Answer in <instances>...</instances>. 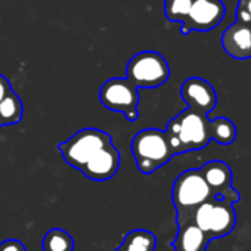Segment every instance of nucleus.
Instances as JSON below:
<instances>
[{
	"mask_svg": "<svg viewBox=\"0 0 251 251\" xmlns=\"http://www.w3.org/2000/svg\"><path fill=\"white\" fill-rule=\"evenodd\" d=\"M211 139L220 145H230L236 139V126L226 117H217L210 121Z\"/></svg>",
	"mask_w": 251,
	"mask_h": 251,
	"instance_id": "dca6fc26",
	"label": "nucleus"
},
{
	"mask_svg": "<svg viewBox=\"0 0 251 251\" xmlns=\"http://www.w3.org/2000/svg\"><path fill=\"white\" fill-rule=\"evenodd\" d=\"M188 222L195 223L211 241L223 238L235 229L236 213L232 202L211 197L194 210Z\"/></svg>",
	"mask_w": 251,
	"mask_h": 251,
	"instance_id": "20e7f679",
	"label": "nucleus"
},
{
	"mask_svg": "<svg viewBox=\"0 0 251 251\" xmlns=\"http://www.w3.org/2000/svg\"><path fill=\"white\" fill-rule=\"evenodd\" d=\"M204 251H205V250H204Z\"/></svg>",
	"mask_w": 251,
	"mask_h": 251,
	"instance_id": "5701e85b",
	"label": "nucleus"
},
{
	"mask_svg": "<svg viewBox=\"0 0 251 251\" xmlns=\"http://www.w3.org/2000/svg\"><path fill=\"white\" fill-rule=\"evenodd\" d=\"M180 96L186 102L188 108L202 114H210L217 103L214 87L201 77H191L185 80L180 87Z\"/></svg>",
	"mask_w": 251,
	"mask_h": 251,
	"instance_id": "1a4fd4ad",
	"label": "nucleus"
},
{
	"mask_svg": "<svg viewBox=\"0 0 251 251\" xmlns=\"http://www.w3.org/2000/svg\"><path fill=\"white\" fill-rule=\"evenodd\" d=\"M43 251H74V239L64 229H50L43 238Z\"/></svg>",
	"mask_w": 251,
	"mask_h": 251,
	"instance_id": "f3484780",
	"label": "nucleus"
},
{
	"mask_svg": "<svg viewBox=\"0 0 251 251\" xmlns=\"http://www.w3.org/2000/svg\"><path fill=\"white\" fill-rule=\"evenodd\" d=\"M194 0H164V15L172 23H183Z\"/></svg>",
	"mask_w": 251,
	"mask_h": 251,
	"instance_id": "a211bd4d",
	"label": "nucleus"
},
{
	"mask_svg": "<svg viewBox=\"0 0 251 251\" xmlns=\"http://www.w3.org/2000/svg\"><path fill=\"white\" fill-rule=\"evenodd\" d=\"M204 180L207 182V185L211 189L213 197H219L223 192H226L229 188H232V180H233V175L230 167L220 161V160H213L205 163L201 169H200Z\"/></svg>",
	"mask_w": 251,
	"mask_h": 251,
	"instance_id": "f8f14e48",
	"label": "nucleus"
},
{
	"mask_svg": "<svg viewBox=\"0 0 251 251\" xmlns=\"http://www.w3.org/2000/svg\"><path fill=\"white\" fill-rule=\"evenodd\" d=\"M9 90H11V83H9V80H8L5 75L0 74V99H2Z\"/></svg>",
	"mask_w": 251,
	"mask_h": 251,
	"instance_id": "412c9836",
	"label": "nucleus"
},
{
	"mask_svg": "<svg viewBox=\"0 0 251 251\" xmlns=\"http://www.w3.org/2000/svg\"><path fill=\"white\" fill-rule=\"evenodd\" d=\"M130 148L136 166L144 175L154 173L175 157L166 132L155 127L138 132L132 141Z\"/></svg>",
	"mask_w": 251,
	"mask_h": 251,
	"instance_id": "f03ea898",
	"label": "nucleus"
},
{
	"mask_svg": "<svg viewBox=\"0 0 251 251\" xmlns=\"http://www.w3.org/2000/svg\"><path fill=\"white\" fill-rule=\"evenodd\" d=\"M121 157L114 144H108L100 148L81 169L80 172L90 180L103 182L115 176L120 169Z\"/></svg>",
	"mask_w": 251,
	"mask_h": 251,
	"instance_id": "9d476101",
	"label": "nucleus"
},
{
	"mask_svg": "<svg viewBox=\"0 0 251 251\" xmlns=\"http://www.w3.org/2000/svg\"><path fill=\"white\" fill-rule=\"evenodd\" d=\"M210 121L207 114L191 108L173 117L164 132L175 155L205 148L211 141Z\"/></svg>",
	"mask_w": 251,
	"mask_h": 251,
	"instance_id": "f257e3e1",
	"label": "nucleus"
},
{
	"mask_svg": "<svg viewBox=\"0 0 251 251\" xmlns=\"http://www.w3.org/2000/svg\"><path fill=\"white\" fill-rule=\"evenodd\" d=\"M225 14L226 6L222 0H194L180 33L186 36L191 31H210L223 21Z\"/></svg>",
	"mask_w": 251,
	"mask_h": 251,
	"instance_id": "6e6552de",
	"label": "nucleus"
},
{
	"mask_svg": "<svg viewBox=\"0 0 251 251\" xmlns=\"http://www.w3.org/2000/svg\"><path fill=\"white\" fill-rule=\"evenodd\" d=\"M208 236L192 222L179 225V232L173 242L175 251H204L208 245Z\"/></svg>",
	"mask_w": 251,
	"mask_h": 251,
	"instance_id": "ddd939ff",
	"label": "nucleus"
},
{
	"mask_svg": "<svg viewBox=\"0 0 251 251\" xmlns=\"http://www.w3.org/2000/svg\"><path fill=\"white\" fill-rule=\"evenodd\" d=\"M102 105L115 112H121L127 121H136L139 117V93L138 87L127 78H109L106 80L99 92Z\"/></svg>",
	"mask_w": 251,
	"mask_h": 251,
	"instance_id": "0eeeda50",
	"label": "nucleus"
},
{
	"mask_svg": "<svg viewBox=\"0 0 251 251\" xmlns=\"http://www.w3.org/2000/svg\"><path fill=\"white\" fill-rule=\"evenodd\" d=\"M126 78L138 89H155L163 86L170 77V67L166 58L154 50L136 53L126 67Z\"/></svg>",
	"mask_w": 251,
	"mask_h": 251,
	"instance_id": "39448f33",
	"label": "nucleus"
},
{
	"mask_svg": "<svg viewBox=\"0 0 251 251\" xmlns=\"http://www.w3.org/2000/svg\"><path fill=\"white\" fill-rule=\"evenodd\" d=\"M111 136L100 129H81L70 139L58 145L65 163L80 170L100 148L111 144Z\"/></svg>",
	"mask_w": 251,
	"mask_h": 251,
	"instance_id": "423d86ee",
	"label": "nucleus"
},
{
	"mask_svg": "<svg viewBox=\"0 0 251 251\" xmlns=\"http://www.w3.org/2000/svg\"><path fill=\"white\" fill-rule=\"evenodd\" d=\"M24 106L20 96L11 89L2 99H0V124L11 126L23 120Z\"/></svg>",
	"mask_w": 251,
	"mask_h": 251,
	"instance_id": "2eb2a0df",
	"label": "nucleus"
},
{
	"mask_svg": "<svg viewBox=\"0 0 251 251\" xmlns=\"http://www.w3.org/2000/svg\"><path fill=\"white\" fill-rule=\"evenodd\" d=\"M0 251H27L24 244L18 239H6L0 244Z\"/></svg>",
	"mask_w": 251,
	"mask_h": 251,
	"instance_id": "aec40b11",
	"label": "nucleus"
},
{
	"mask_svg": "<svg viewBox=\"0 0 251 251\" xmlns=\"http://www.w3.org/2000/svg\"><path fill=\"white\" fill-rule=\"evenodd\" d=\"M211 197V189L204 180L200 169H191L180 173L172 188V201L176 208L177 226L188 222L194 210Z\"/></svg>",
	"mask_w": 251,
	"mask_h": 251,
	"instance_id": "7ed1b4c3",
	"label": "nucleus"
},
{
	"mask_svg": "<svg viewBox=\"0 0 251 251\" xmlns=\"http://www.w3.org/2000/svg\"><path fill=\"white\" fill-rule=\"evenodd\" d=\"M222 46L235 59L251 58V23L236 20L222 34Z\"/></svg>",
	"mask_w": 251,
	"mask_h": 251,
	"instance_id": "9b49d317",
	"label": "nucleus"
},
{
	"mask_svg": "<svg viewBox=\"0 0 251 251\" xmlns=\"http://www.w3.org/2000/svg\"><path fill=\"white\" fill-rule=\"evenodd\" d=\"M0 127H2V124H0Z\"/></svg>",
	"mask_w": 251,
	"mask_h": 251,
	"instance_id": "4be33fe9",
	"label": "nucleus"
},
{
	"mask_svg": "<svg viewBox=\"0 0 251 251\" xmlns=\"http://www.w3.org/2000/svg\"><path fill=\"white\" fill-rule=\"evenodd\" d=\"M236 20L251 23V0H239L236 6Z\"/></svg>",
	"mask_w": 251,
	"mask_h": 251,
	"instance_id": "6ab92c4d",
	"label": "nucleus"
},
{
	"mask_svg": "<svg viewBox=\"0 0 251 251\" xmlns=\"http://www.w3.org/2000/svg\"><path fill=\"white\" fill-rule=\"evenodd\" d=\"M157 238L147 229H135L124 236L123 244L114 251H155Z\"/></svg>",
	"mask_w": 251,
	"mask_h": 251,
	"instance_id": "4468645a",
	"label": "nucleus"
}]
</instances>
